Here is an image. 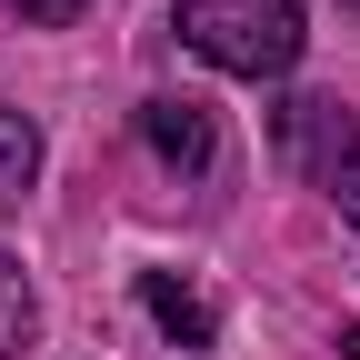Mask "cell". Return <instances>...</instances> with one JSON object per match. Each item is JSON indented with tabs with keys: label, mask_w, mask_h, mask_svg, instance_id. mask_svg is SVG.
I'll return each instance as SVG.
<instances>
[{
	"label": "cell",
	"mask_w": 360,
	"mask_h": 360,
	"mask_svg": "<svg viewBox=\"0 0 360 360\" xmlns=\"http://www.w3.org/2000/svg\"><path fill=\"white\" fill-rule=\"evenodd\" d=\"M330 200H340V220H350V231H360V150L330 170Z\"/></svg>",
	"instance_id": "cell-7"
},
{
	"label": "cell",
	"mask_w": 360,
	"mask_h": 360,
	"mask_svg": "<svg viewBox=\"0 0 360 360\" xmlns=\"http://www.w3.org/2000/svg\"><path fill=\"white\" fill-rule=\"evenodd\" d=\"M30 321H40V300H30V281H20V260L0 250V360L30 340Z\"/></svg>",
	"instance_id": "cell-6"
},
{
	"label": "cell",
	"mask_w": 360,
	"mask_h": 360,
	"mask_svg": "<svg viewBox=\"0 0 360 360\" xmlns=\"http://www.w3.org/2000/svg\"><path fill=\"white\" fill-rule=\"evenodd\" d=\"M30 180H40V120L30 110H0V210L30 200Z\"/></svg>",
	"instance_id": "cell-5"
},
{
	"label": "cell",
	"mask_w": 360,
	"mask_h": 360,
	"mask_svg": "<svg viewBox=\"0 0 360 360\" xmlns=\"http://www.w3.org/2000/svg\"><path fill=\"white\" fill-rule=\"evenodd\" d=\"M141 141H150L180 180H200V170H210V150H220V130H210V110H200V101H150V110H141Z\"/></svg>",
	"instance_id": "cell-2"
},
{
	"label": "cell",
	"mask_w": 360,
	"mask_h": 360,
	"mask_svg": "<svg viewBox=\"0 0 360 360\" xmlns=\"http://www.w3.org/2000/svg\"><path fill=\"white\" fill-rule=\"evenodd\" d=\"M141 300H150V321H160L180 350H210V340H220V310H210L191 281H170V270H141Z\"/></svg>",
	"instance_id": "cell-4"
},
{
	"label": "cell",
	"mask_w": 360,
	"mask_h": 360,
	"mask_svg": "<svg viewBox=\"0 0 360 360\" xmlns=\"http://www.w3.org/2000/svg\"><path fill=\"white\" fill-rule=\"evenodd\" d=\"M281 141H290V160H300L310 180H330V170L360 150V130L340 120V101H290V110H281Z\"/></svg>",
	"instance_id": "cell-3"
},
{
	"label": "cell",
	"mask_w": 360,
	"mask_h": 360,
	"mask_svg": "<svg viewBox=\"0 0 360 360\" xmlns=\"http://www.w3.org/2000/svg\"><path fill=\"white\" fill-rule=\"evenodd\" d=\"M170 20L231 80H281L300 60V0H170Z\"/></svg>",
	"instance_id": "cell-1"
},
{
	"label": "cell",
	"mask_w": 360,
	"mask_h": 360,
	"mask_svg": "<svg viewBox=\"0 0 360 360\" xmlns=\"http://www.w3.org/2000/svg\"><path fill=\"white\" fill-rule=\"evenodd\" d=\"M11 11H20V20H40V30H60V20H80V11H90V0H11Z\"/></svg>",
	"instance_id": "cell-8"
}]
</instances>
